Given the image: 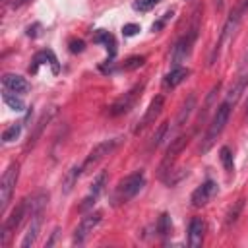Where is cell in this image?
I'll list each match as a JSON object with an SVG mask.
<instances>
[{
    "label": "cell",
    "mask_w": 248,
    "mask_h": 248,
    "mask_svg": "<svg viewBox=\"0 0 248 248\" xmlns=\"http://www.w3.org/2000/svg\"><path fill=\"white\" fill-rule=\"evenodd\" d=\"M229 116H231V103L225 101V103H221L217 107V110H215V114L211 118V124H209V128H207V132L203 136V141L200 145V151L202 153H207L211 149V145L217 141V138L221 136V132L225 130V126L229 122Z\"/></svg>",
    "instance_id": "1"
},
{
    "label": "cell",
    "mask_w": 248,
    "mask_h": 248,
    "mask_svg": "<svg viewBox=\"0 0 248 248\" xmlns=\"http://www.w3.org/2000/svg\"><path fill=\"white\" fill-rule=\"evenodd\" d=\"M145 184V174L143 170H136L128 176H124L118 184H116V190L112 194V202L114 203H126L128 200H132Z\"/></svg>",
    "instance_id": "2"
},
{
    "label": "cell",
    "mask_w": 248,
    "mask_h": 248,
    "mask_svg": "<svg viewBox=\"0 0 248 248\" xmlns=\"http://www.w3.org/2000/svg\"><path fill=\"white\" fill-rule=\"evenodd\" d=\"M120 143H122V138H110V140H105V141L97 143V145L87 153V157H85V161H83V165H81V170L87 172V170H91L93 167H97V165H99L107 155H110Z\"/></svg>",
    "instance_id": "3"
},
{
    "label": "cell",
    "mask_w": 248,
    "mask_h": 248,
    "mask_svg": "<svg viewBox=\"0 0 248 248\" xmlns=\"http://www.w3.org/2000/svg\"><path fill=\"white\" fill-rule=\"evenodd\" d=\"M17 178H19V165L17 163H10L8 169L4 170L2 174V180H0V209L4 211L12 200V194H14V188L17 184Z\"/></svg>",
    "instance_id": "4"
},
{
    "label": "cell",
    "mask_w": 248,
    "mask_h": 248,
    "mask_svg": "<svg viewBox=\"0 0 248 248\" xmlns=\"http://www.w3.org/2000/svg\"><path fill=\"white\" fill-rule=\"evenodd\" d=\"M246 8H248V6H246V2H244L242 6H238L236 10H232L231 16L227 17V21H225V25H223V31H221V35H219V41H217V45H215V48H213V54H211V62H209V64H215V56L219 54V48H221V46L234 35L236 27H238V23H240L242 12H244Z\"/></svg>",
    "instance_id": "5"
},
{
    "label": "cell",
    "mask_w": 248,
    "mask_h": 248,
    "mask_svg": "<svg viewBox=\"0 0 248 248\" xmlns=\"http://www.w3.org/2000/svg\"><path fill=\"white\" fill-rule=\"evenodd\" d=\"M188 136H178V138H174L172 141H170V145L167 147V151H165V155H163V161H161V165H159V176L161 178H165V174L167 172H170V169H172V165H174V161L178 159V155L184 151V147L188 145Z\"/></svg>",
    "instance_id": "6"
},
{
    "label": "cell",
    "mask_w": 248,
    "mask_h": 248,
    "mask_svg": "<svg viewBox=\"0 0 248 248\" xmlns=\"http://www.w3.org/2000/svg\"><path fill=\"white\" fill-rule=\"evenodd\" d=\"M29 215V209H27V200H21L17 203V207L10 213V217H6L4 225H2V232H0V244L6 246L8 244V238L14 234V231L19 227V223L23 221V217Z\"/></svg>",
    "instance_id": "7"
},
{
    "label": "cell",
    "mask_w": 248,
    "mask_h": 248,
    "mask_svg": "<svg viewBox=\"0 0 248 248\" xmlns=\"http://www.w3.org/2000/svg\"><path fill=\"white\" fill-rule=\"evenodd\" d=\"M141 89H143V83H136L132 89H128L122 97H118L112 105H110V116H120V114H124V112H128L132 107H134V103L138 101V97H140V93H141Z\"/></svg>",
    "instance_id": "8"
},
{
    "label": "cell",
    "mask_w": 248,
    "mask_h": 248,
    "mask_svg": "<svg viewBox=\"0 0 248 248\" xmlns=\"http://www.w3.org/2000/svg\"><path fill=\"white\" fill-rule=\"evenodd\" d=\"M101 219H103V213H101V211H91V213H87V215L79 221V225L76 227V231H74V244H83L85 238L93 232V229L101 223Z\"/></svg>",
    "instance_id": "9"
},
{
    "label": "cell",
    "mask_w": 248,
    "mask_h": 248,
    "mask_svg": "<svg viewBox=\"0 0 248 248\" xmlns=\"http://www.w3.org/2000/svg\"><path fill=\"white\" fill-rule=\"evenodd\" d=\"M196 37H198V25L194 23V27H192V29L174 45V48H172V66H180V62L186 60V56H188L190 50H192V45H194Z\"/></svg>",
    "instance_id": "10"
},
{
    "label": "cell",
    "mask_w": 248,
    "mask_h": 248,
    "mask_svg": "<svg viewBox=\"0 0 248 248\" xmlns=\"http://www.w3.org/2000/svg\"><path fill=\"white\" fill-rule=\"evenodd\" d=\"M163 105H165L163 95L153 97V99H151V103H149V107L145 108V112H143V116H141V120L138 122V126H136V130H134V132L138 134V132L145 130L149 124H155L157 116H159V114H161V110H163Z\"/></svg>",
    "instance_id": "11"
},
{
    "label": "cell",
    "mask_w": 248,
    "mask_h": 248,
    "mask_svg": "<svg viewBox=\"0 0 248 248\" xmlns=\"http://www.w3.org/2000/svg\"><path fill=\"white\" fill-rule=\"evenodd\" d=\"M215 192H217V184H215L213 180H205L202 186H198V188L192 192L190 202H192L194 207H202V205H205V203L215 196Z\"/></svg>",
    "instance_id": "12"
},
{
    "label": "cell",
    "mask_w": 248,
    "mask_h": 248,
    "mask_svg": "<svg viewBox=\"0 0 248 248\" xmlns=\"http://www.w3.org/2000/svg\"><path fill=\"white\" fill-rule=\"evenodd\" d=\"M2 85H4V89H10L17 95H23V93L29 91V81L19 74H4L2 76Z\"/></svg>",
    "instance_id": "13"
},
{
    "label": "cell",
    "mask_w": 248,
    "mask_h": 248,
    "mask_svg": "<svg viewBox=\"0 0 248 248\" xmlns=\"http://www.w3.org/2000/svg\"><path fill=\"white\" fill-rule=\"evenodd\" d=\"M203 232H205V225L200 217H194L190 221V227H188V246L192 248H198L202 246L203 242Z\"/></svg>",
    "instance_id": "14"
},
{
    "label": "cell",
    "mask_w": 248,
    "mask_h": 248,
    "mask_svg": "<svg viewBox=\"0 0 248 248\" xmlns=\"http://www.w3.org/2000/svg\"><path fill=\"white\" fill-rule=\"evenodd\" d=\"M41 215L43 213H35V215H31V223H29V227H27V231H25V234H23V240H21V248H27V246H31L35 240H37V234H39V231H41Z\"/></svg>",
    "instance_id": "15"
},
{
    "label": "cell",
    "mask_w": 248,
    "mask_h": 248,
    "mask_svg": "<svg viewBox=\"0 0 248 248\" xmlns=\"http://www.w3.org/2000/svg\"><path fill=\"white\" fill-rule=\"evenodd\" d=\"M190 76V70L188 68H182V66H174L163 79V85L165 87H176L178 83H182L186 78Z\"/></svg>",
    "instance_id": "16"
},
{
    "label": "cell",
    "mask_w": 248,
    "mask_h": 248,
    "mask_svg": "<svg viewBox=\"0 0 248 248\" xmlns=\"http://www.w3.org/2000/svg\"><path fill=\"white\" fill-rule=\"evenodd\" d=\"M52 114H54V108H50L48 112H45L41 118H39V122H37V126H35V130H33V134L29 136V141L25 143V151H29L31 147H35V143L39 141V138H41V134H43V128L48 124V120L52 118Z\"/></svg>",
    "instance_id": "17"
},
{
    "label": "cell",
    "mask_w": 248,
    "mask_h": 248,
    "mask_svg": "<svg viewBox=\"0 0 248 248\" xmlns=\"http://www.w3.org/2000/svg\"><path fill=\"white\" fill-rule=\"evenodd\" d=\"M46 62L52 66V72L56 74V72H58V64H56V58H54V54H52L50 50L37 52V54H35V58H33V64H31V68H29V70L35 74V72L39 70V66H41V64H46Z\"/></svg>",
    "instance_id": "18"
},
{
    "label": "cell",
    "mask_w": 248,
    "mask_h": 248,
    "mask_svg": "<svg viewBox=\"0 0 248 248\" xmlns=\"http://www.w3.org/2000/svg\"><path fill=\"white\" fill-rule=\"evenodd\" d=\"M246 85H248V74H240V76H238V79L234 81V85L229 89L227 101H229L231 105H234V103L240 99V95H242V91L246 89Z\"/></svg>",
    "instance_id": "19"
},
{
    "label": "cell",
    "mask_w": 248,
    "mask_h": 248,
    "mask_svg": "<svg viewBox=\"0 0 248 248\" xmlns=\"http://www.w3.org/2000/svg\"><path fill=\"white\" fill-rule=\"evenodd\" d=\"M2 99H4V103H6L12 110H23V108H25V103L17 97V93H14V91H10V89H4Z\"/></svg>",
    "instance_id": "20"
},
{
    "label": "cell",
    "mask_w": 248,
    "mask_h": 248,
    "mask_svg": "<svg viewBox=\"0 0 248 248\" xmlns=\"http://www.w3.org/2000/svg\"><path fill=\"white\" fill-rule=\"evenodd\" d=\"M194 107H196V97H194V95H190V97H188V101L182 105V108H180L178 116H176V126H182V124L188 120V116H190V112L194 110Z\"/></svg>",
    "instance_id": "21"
},
{
    "label": "cell",
    "mask_w": 248,
    "mask_h": 248,
    "mask_svg": "<svg viewBox=\"0 0 248 248\" xmlns=\"http://www.w3.org/2000/svg\"><path fill=\"white\" fill-rule=\"evenodd\" d=\"M167 134H169V122H163V124L157 128V132L153 134L151 143H149V149H157V147L163 143V140L167 138Z\"/></svg>",
    "instance_id": "22"
},
{
    "label": "cell",
    "mask_w": 248,
    "mask_h": 248,
    "mask_svg": "<svg viewBox=\"0 0 248 248\" xmlns=\"http://www.w3.org/2000/svg\"><path fill=\"white\" fill-rule=\"evenodd\" d=\"M95 43H105L107 45V50H110V54L114 56L116 52V43H114V37L108 33V31H99L95 35Z\"/></svg>",
    "instance_id": "23"
},
{
    "label": "cell",
    "mask_w": 248,
    "mask_h": 248,
    "mask_svg": "<svg viewBox=\"0 0 248 248\" xmlns=\"http://www.w3.org/2000/svg\"><path fill=\"white\" fill-rule=\"evenodd\" d=\"M219 157H221V163H223L225 170H227V172H232V170H234L232 153H231V149H229L227 145H225V147H221V151H219Z\"/></svg>",
    "instance_id": "24"
},
{
    "label": "cell",
    "mask_w": 248,
    "mask_h": 248,
    "mask_svg": "<svg viewBox=\"0 0 248 248\" xmlns=\"http://www.w3.org/2000/svg\"><path fill=\"white\" fill-rule=\"evenodd\" d=\"M143 64H145V56H130V58L120 66V70L132 72V70H136V68H140V66H143Z\"/></svg>",
    "instance_id": "25"
},
{
    "label": "cell",
    "mask_w": 248,
    "mask_h": 248,
    "mask_svg": "<svg viewBox=\"0 0 248 248\" xmlns=\"http://www.w3.org/2000/svg\"><path fill=\"white\" fill-rule=\"evenodd\" d=\"M19 132H21V124H12V126H8V128L2 132V141H4V143L14 141V140L19 136Z\"/></svg>",
    "instance_id": "26"
},
{
    "label": "cell",
    "mask_w": 248,
    "mask_h": 248,
    "mask_svg": "<svg viewBox=\"0 0 248 248\" xmlns=\"http://www.w3.org/2000/svg\"><path fill=\"white\" fill-rule=\"evenodd\" d=\"M79 174H83L81 167H74V169L70 170V174H68L66 180H64V192H70V190H72V186H74V182L79 178Z\"/></svg>",
    "instance_id": "27"
},
{
    "label": "cell",
    "mask_w": 248,
    "mask_h": 248,
    "mask_svg": "<svg viewBox=\"0 0 248 248\" xmlns=\"http://www.w3.org/2000/svg\"><path fill=\"white\" fill-rule=\"evenodd\" d=\"M240 209H242V200H238V202L234 203V207L229 211V215H227V221H225V225H227V227H231V225H234V223H236Z\"/></svg>",
    "instance_id": "28"
},
{
    "label": "cell",
    "mask_w": 248,
    "mask_h": 248,
    "mask_svg": "<svg viewBox=\"0 0 248 248\" xmlns=\"http://www.w3.org/2000/svg\"><path fill=\"white\" fill-rule=\"evenodd\" d=\"M157 231H159V234H169V232H170V217H169L167 213H163V215L159 217V221H157Z\"/></svg>",
    "instance_id": "29"
},
{
    "label": "cell",
    "mask_w": 248,
    "mask_h": 248,
    "mask_svg": "<svg viewBox=\"0 0 248 248\" xmlns=\"http://www.w3.org/2000/svg\"><path fill=\"white\" fill-rule=\"evenodd\" d=\"M157 2H159V0H138V2H134V10L147 12V10H151V8H153Z\"/></svg>",
    "instance_id": "30"
},
{
    "label": "cell",
    "mask_w": 248,
    "mask_h": 248,
    "mask_svg": "<svg viewBox=\"0 0 248 248\" xmlns=\"http://www.w3.org/2000/svg\"><path fill=\"white\" fill-rule=\"evenodd\" d=\"M138 31H140V25H136V23H126V25L122 27L124 37H134Z\"/></svg>",
    "instance_id": "31"
},
{
    "label": "cell",
    "mask_w": 248,
    "mask_h": 248,
    "mask_svg": "<svg viewBox=\"0 0 248 248\" xmlns=\"http://www.w3.org/2000/svg\"><path fill=\"white\" fill-rule=\"evenodd\" d=\"M70 50H72V52H81V50H83V41H81V39L70 41Z\"/></svg>",
    "instance_id": "32"
},
{
    "label": "cell",
    "mask_w": 248,
    "mask_h": 248,
    "mask_svg": "<svg viewBox=\"0 0 248 248\" xmlns=\"http://www.w3.org/2000/svg\"><path fill=\"white\" fill-rule=\"evenodd\" d=\"M246 66H248V54H246V58L242 60V68H246Z\"/></svg>",
    "instance_id": "33"
},
{
    "label": "cell",
    "mask_w": 248,
    "mask_h": 248,
    "mask_svg": "<svg viewBox=\"0 0 248 248\" xmlns=\"http://www.w3.org/2000/svg\"><path fill=\"white\" fill-rule=\"evenodd\" d=\"M23 2H27V0H19V2H17V4H23Z\"/></svg>",
    "instance_id": "34"
},
{
    "label": "cell",
    "mask_w": 248,
    "mask_h": 248,
    "mask_svg": "<svg viewBox=\"0 0 248 248\" xmlns=\"http://www.w3.org/2000/svg\"><path fill=\"white\" fill-rule=\"evenodd\" d=\"M246 116H248V110H246Z\"/></svg>",
    "instance_id": "35"
},
{
    "label": "cell",
    "mask_w": 248,
    "mask_h": 248,
    "mask_svg": "<svg viewBox=\"0 0 248 248\" xmlns=\"http://www.w3.org/2000/svg\"><path fill=\"white\" fill-rule=\"evenodd\" d=\"M246 6H248V0H246Z\"/></svg>",
    "instance_id": "36"
}]
</instances>
